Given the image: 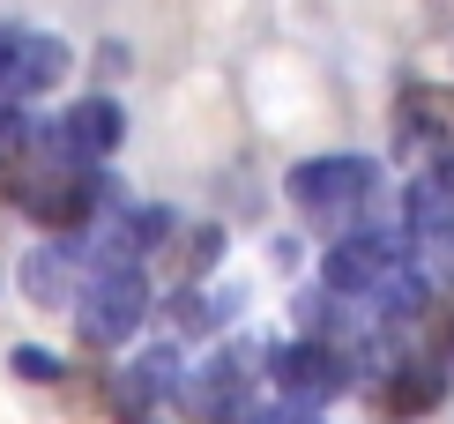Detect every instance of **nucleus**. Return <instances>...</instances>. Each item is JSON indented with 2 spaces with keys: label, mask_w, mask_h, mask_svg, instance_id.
Returning a JSON list of instances; mask_svg holds the SVG:
<instances>
[{
  "label": "nucleus",
  "mask_w": 454,
  "mask_h": 424,
  "mask_svg": "<svg viewBox=\"0 0 454 424\" xmlns=\"http://www.w3.org/2000/svg\"><path fill=\"white\" fill-rule=\"evenodd\" d=\"M149 320V283L135 261H98L82 283V298H74V327H82V342H98V350H112V342H127L135 327Z\"/></svg>",
  "instance_id": "f257e3e1"
},
{
  "label": "nucleus",
  "mask_w": 454,
  "mask_h": 424,
  "mask_svg": "<svg viewBox=\"0 0 454 424\" xmlns=\"http://www.w3.org/2000/svg\"><path fill=\"white\" fill-rule=\"evenodd\" d=\"M380 186V164L372 157H306L291 164V201L306 208L313 224H350V208H365V194Z\"/></svg>",
  "instance_id": "f03ea898"
},
{
  "label": "nucleus",
  "mask_w": 454,
  "mask_h": 424,
  "mask_svg": "<svg viewBox=\"0 0 454 424\" xmlns=\"http://www.w3.org/2000/svg\"><path fill=\"white\" fill-rule=\"evenodd\" d=\"M410 268H418V261H410L403 239H387V231H357V239H335L320 283H328L335 298H372V305H380L395 283L410 276Z\"/></svg>",
  "instance_id": "7ed1b4c3"
},
{
  "label": "nucleus",
  "mask_w": 454,
  "mask_h": 424,
  "mask_svg": "<svg viewBox=\"0 0 454 424\" xmlns=\"http://www.w3.org/2000/svg\"><path fill=\"white\" fill-rule=\"evenodd\" d=\"M350 373H357V365L343 357V342H328V335H298L291 350L276 357L283 395H298V402H328V395H343Z\"/></svg>",
  "instance_id": "20e7f679"
},
{
  "label": "nucleus",
  "mask_w": 454,
  "mask_h": 424,
  "mask_svg": "<svg viewBox=\"0 0 454 424\" xmlns=\"http://www.w3.org/2000/svg\"><path fill=\"white\" fill-rule=\"evenodd\" d=\"M67 75V45L45 30H0V98H37Z\"/></svg>",
  "instance_id": "39448f33"
},
{
  "label": "nucleus",
  "mask_w": 454,
  "mask_h": 424,
  "mask_svg": "<svg viewBox=\"0 0 454 424\" xmlns=\"http://www.w3.org/2000/svg\"><path fill=\"white\" fill-rule=\"evenodd\" d=\"M120 142H127V112L112 105V98H82V105H67V120L52 127V149H60L67 164H98V157H112Z\"/></svg>",
  "instance_id": "423d86ee"
},
{
  "label": "nucleus",
  "mask_w": 454,
  "mask_h": 424,
  "mask_svg": "<svg viewBox=\"0 0 454 424\" xmlns=\"http://www.w3.org/2000/svg\"><path fill=\"white\" fill-rule=\"evenodd\" d=\"M440 395H447V373L432 357H403L387 373V388H380L387 417H432V410H440Z\"/></svg>",
  "instance_id": "0eeeda50"
},
{
  "label": "nucleus",
  "mask_w": 454,
  "mask_h": 424,
  "mask_svg": "<svg viewBox=\"0 0 454 424\" xmlns=\"http://www.w3.org/2000/svg\"><path fill=\"white\" fill-rule=\"evenodd\" d=\"M74 276H82V254H74V246H37V254L23 261V291H30L37 305L82 298V291H74Z\"/></svg>",
  "instance_id": "6e6552de"
},
{
  "label": "nucleus",
  "mask_w": 454,
  "mask_h": 424,
  "mask_svg": "<svg viewBox=\"0 0 454 424\" xmlns=\"http://www.w3.org/2000/svg\"><path fill=\"white\" fill-rule=\"evenodd\" d=\"M112 410H120V424H179L172 417V395H164L157 380H142V373L112 380Z\"/></svg>",
  "instance_id": "1a4fd4ad"
},
{
  "label": "nucleus",
  "mask_w": 454,
  "mask_h": 424,
  "mask_svg": "<svg viewBox=\"0 0 454 424\" xmlns=\"http://www.w3.org/2000/svg\"><path fill=\"white\" fill-rule=\"evenodd\" d=\"M447 216H454V194L440 186V171H425V179H410V194H403V224H410V231L425 239V231H440Z\"/></svg>",
  "instance_id": "9d476101"
},
{
  "label": "nucleus",
  "mask_w": 454,
  "mask_h": 424,
  "mask_svg": "<svg viewBox=\"0 0 454 424\" xmlns=\"http://www.w3.org/2000/svg\"><path fill=\"white\" fill-rule=\"evenodd\" d=\"M8 365H15V380H30V388H60V380H67V365L52 357V350H37V342L8 350Z\"/></svg>",
  "instance_id": "9b49d317"
},
{
  "label": "nucleus",
  "mask_w": 454,
  "mask_h": 424,
  "mask_svg": "<svg viewBox=\"0 0 454 424\" xmlns=\"http://www.w3.org/2000/svg\"><path fill=\"white\" fill-rule=\"evenodd\" d=\"M186 254H194V261H186V276H209V261L223 254V231H216V224H201L194 239H186Z\"/></svg>",
  "instance_id": "f8f14e48"
},
{
  "label": "nucleus",
  "mask_w": 454,
  "mask_h": 424,
  "mask_svg": "<svg viewBox=\"0 0 454 424\" xmlns=\"http://www.w3.org/2000/svg\"><path fill=\"white\" fill-rule=\"evenodd\" d=\"M425 246H432V261H440L447 276H454V216H447L440 231H425Z\"/></svg>",
  "instance_id": "ddd939ff"
},
{
  "label": "nucleus",
  "mask_w": 454,
  "mask_h": 424,
  "mask_svg": "<svg viewBox=\"0 0 454 424\" xmlns=\"http://www.w3.org/2000/svg\"><path fill=\"white\" fill-rule=\"evenodd\" d=\"M269 424H320V417H313V402H298V395H291L283 410H269Z\"/></svg>",
  "instance_id": "4468645a"
},
{
  "label": "nucleus",
  "mask_w": 454,
  "mask_h": 424,
  "mask_svg": "<svg viewBox=\"0 0 454 424\" xmlns=\"http://www.w3.org/2000/svg\"><path fill=\"white\" fill-rule=\"evenodd\" d=\"M432 171H440V186L454 194V149H447V157H432Z\"/></svg>",
  "instance_id": "2eb2a0df"
}]
</instances>
